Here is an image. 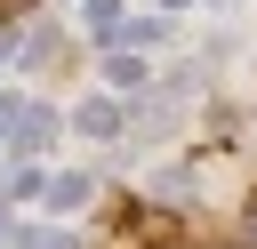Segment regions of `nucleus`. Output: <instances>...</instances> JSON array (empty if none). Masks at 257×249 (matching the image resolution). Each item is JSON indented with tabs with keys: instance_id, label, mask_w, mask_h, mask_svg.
I'll list each match as a JSON object with an SVG mask.
<instances>
[{
	"instance_id": "1",
	"label": "nucleus",
	"mask_w": 257,
	"mask_h": 249,
	"mask_svg": "<svg viewBox=\"0 0 257 249\" xmlns=\"http://www.w3.org/2000/svg\"><path fill=\"white\" fill-rule=\"evenodd\" d=\"M48 129H56V112H32V104H8V137H16V145H40Z\"/></svg>"
},
{
	"instance_id": "2",
	"label": "nucleus",
	"mask_w": 257,
	"mask_h": 249,
	"mask_svg": "<svg viewBox=\"0 0 257 249\" xmlns=\"http://www.w3.org/2000/svg\"><path fill=\"white\" fill-rule=\"evenodd\" d=\"M120 32V0H88V40H112Z\"/></svg>"
},
{
	"instance_id": "3",
	"label": "nucleus",
	"mask_w": 257,
	"mask_h": 249,
	"mask_svg": "<svg viewBox=\"0 0 257 249\" xmlns=\"http://www.w3.org/2000/svg\"><path fill=\"white\" fill-rule=\"evenodd\" d=\"M80 129H88V137H112L120 112H112V104H80Z\"/></svg>"
},
{
	"instance_id": "4",
	"label": "nucleus",
	"mask_w": 257,
	"mask_h": 249,
	"mask_svg": "<svg viewBox=\"0 0 257 249\" xmlns=\"http://www.w3.org/2000/svg\"><path fill=\"white\" fill-rule=\"evenodd\" d=\"M48 201H56V209H80V201H88V177H56Z\"/></svg>"
},
{
	"instance_id": "5",
	"label": "nucleus",
	"mask_w": 257,
	"mask_h": 249,
	"mask_svg": "<svg viewBox=\"0 0 257 249\" xmlns=\"http://www.w3.org/2000/svg\"><path fill=\"white\" fill-rule=\"evenodd\" d=\"M104 80H112V88H145V64H137V56H112V72H104Z\"/></svg>"
},
{
	"instance_id": "6",
	"label": "nucleus",
	"mask_w": 257,
	"mask_h": 249,
	"mask_svg": "<svg viewBox=\"0 0 257 249\" xmlns=\"http://www.w3.org/2000/svg\"><path fill=\"white\" fill-rule=\"evenodd\" d=\"M24 249H80V241H72V233H40V225H32V233H24Z\"/></svg>"
}]
</instances>
